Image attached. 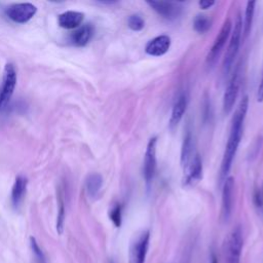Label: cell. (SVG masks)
<instances>
[{"instance_id":"cell-1","label":"cell","mask_w":263,"mask_h":263,"mask_svg":"<svg viewBox=\"0 0 263 263\" xmlns=\"http://www.w3.org/2000/svg\"><path fill=\"white\" fill-rule=\"evenodd\" d=\"M248 108H249V98L248 96H245L239 101L231 119L229 137L225 146V150H224L221 165H220V172H219L220 184H223V182L228 177V174L231 170L233 159L236 155L238 146L241 141V137L243 133V123L247 116Z\"/></svg>"},{"instance_id":"cell-2","label":"cell","mask_w":263,"mask_h":263,"mask_svg":"<svg viewBox=\"0 0 263 263\" xmlns=\"http://www.w3.org/2000/svg\"><path fill=\"white\" fill-rule=\"evenodd\" d=\"M242 38V18L241 15L238 13L236 16V20L234 22V25H232L231 34L228 41V46L226 48L224 59H223V65H222V73L224 76L228 75L230 70L232 69L233 63L237 57L240 42Z\"/></svg>"},{"instance_id":"cell-3","label":"cell","mask_w":263,"mask_h":263,"mask_svg":"<svg viewBox=\"0 0 263 263\" xmlns=\"http://www.w3.org/2000/svg\"><path fill=\"white\" fill-rule=\"evenodd\" d=\"M243 247L242 229L239 225L234 227L224 242V263H240Z\"/></svg>"},{"instance_id":"cell-4","label":"cell","mask_w":263,"mask_h":263,"mask_svg":"<svg viewBox=\"0 0 263 263\" xmlns=\"http://www.w3.org/2000/svg\"><path fill=\"white\" fill-rule=\"evenodd\" d=\"M231 30H232L231 20L226 18L224 21L219 33L217 34V36L214 40V43H213V45H212V47H211V49H210V51L206 55L205 65L209 69L213 68L216 65L224 46L226 45V42H228V40H229Z\"/></svg>"},{"instance_id":"cell-5","label":"cell","mask_w":263,"mask_h":263,"mask_svg":"<svg viewBox=\"0 0 263 263\" xmlns=\"http://www.w3.org/2000/svg\"><path fill=\"white\" fill-rule=\"evenodd\" d=\"M150 232L142 230L135 235L128 248V263H145L149 250Z\"/></svg>"},{"instance_id":"cell-6","label":"cell","mask_w":263,"mask_h":263,"mask_svg":"<svg viewBox=\"0 0 263 263\" xmlns=\"http://www.w3.org/2000/svg\"><path fill=\"white\" fill-rule=\"evenodd\" d=\"M156 137H152L149 139L143 161V177L146 183V186L149 188L155 178L156 168H157V160H156Z\"/></svg>"},{"instance_id":"cell-7","label":"cell","mask_w":263,"mask_h":263,"mask_svg":"<svg viewBox=\"0 0 263 263\" xmlns=\"http://www.w3.org/2000/svg\"><path fill=\"white\" fill-rule=\"evenodd\" d=\"M16 71L12 64L7 63L4 67L3 71V79H2V86L0 89V110H3L8 105L15 85H16Z\"/></svg>"},{"instance_id":"cell-8","label":"cell","mask_w":263,"mask_h":263,"mask_svg":"<svg viewBox=\"0 0 263 263\" xmlns=\"http://www.w3.org/2000/svg\"><path fill=\"white\" fill-rule=\"evenodd\" d=\"M146 3L153 9L158 15L167 20L175 21L181 16L183 13V6L180 2L175 1H157V0H147Z\"/></svg>"},{"instance_id":"cell-9","label":"cell","mask_w":263,"mask_h":263,"mask_svg":"<svg viewBox=\"0 0 263 263\" xmlns=\"http://www.w3.org/2000/svg\"><path fill=\"white\" fill-rule=\"evenodd\" d=\"M239 85H240V73H239V67H236L227 83V86L223 95L222 106H223V112L225 114H229L232 111L238 96Z\"/></svg>"},{"instance_id":"cell-10","label":"cell","mask_w":263,"mask_h":263,"mask_svg":"<svg viewBox=\"0 0 263 263\" xmlns=\"http://www.w3.org/2000/svg\"><path fill=\"white\" fill-rule=\"evenodd\" d=\"M222 187V201H221V219L223 222H228L232 210L234 199V179L228 176L223 182Z\"/></svg>"},{"instance_id":"cell-11","label":"cell","mask_w":263,"mask_h":263,"mask_svg":"<svg viewBox=\"0 0 263 263\" xmlns=\"http://www.w3.org/2000/svg\"><path fill=\"white\" fill-rule=\"evenodd\" d=\"M6 15L17 24H25L29 22L37 12V7L29 2L16 3L7 7Z\"/></svg>"},{"instance_id":"cell-12","label":"cell","mask_w":263,"mask_h":263,"mask_svg":"<svg viewBox=\"0 0 263 263\" xmlns=\"http://www.w3.org/2000/svg\"><path fill=\"white\" fill-rule=\"evenodd\" d=\"M202 179V161L199 154H195L188 165L184 168L182 179L183 187L195 186Z\"/></svg>"},{"instance_id":"cell-13","label":"cell","mask_w":263,"mask_h":263,"mask_svg":"<svg viewBox=\"0 0 263 263\" xmlns=\"http://www.w3.org/2000/svg\"><path fill=\"white\" fill-rule=\"evenodd\" d=\"M171 44L172 40L168 35H159L147 42L145 45V52L151 57H161L168 51Z\"/></svg>"},{"instance_id":"cell-14","label":"cell","mask_w":263,"mask_h":263,"mask_svg":"<svg viewBox=\"0 0 263 263\" xmlns=\"http://www.w3.org/2000/svg\"><path fill=\"white\" fill-rule=\"evenodd\" d=\"M187 104H188V100L186 95L185 93L179 95L173 105L170 120H168V126L171 129H174L182 120L187 109Z\"/></svg>"},{"instance_id":"cell-15","label":"cell","mask_w":263,"mask_h":263,"mask_svg":"<svg viewBox=\"0 0 263 263\" xmlns=\"http://www.w3.org/2000/svg\"><path fill=\"white\" fill-rule=\"evenodd\" d=\"M196 153L194 152V138L192 130L188 128L184 135L182 148H181V156H180V163L183 170L188 165L191 159L194 157Z\"/></svg>"},{"instance_id":"cell-16","label":"cell","mask_w":263,"mask_h":263,"mask_svg":"<svg viewBox=\"0 0 263 263\" xmlns=\"http://www.w3.org/2000/svg\"><path fill=\"white\" fill-rule=\"evenodd\" d=\"M83 21V13L79 11H66L59 15L58 23L64 29H75L80 26Z\"/></svg>"},{"instance_id":"cell-17","label":"cell","mask_w":263,"mask_h":263,"mask_svg":"<svg viewBox=\"0 0 263 263\" xmlns=\"http://www.w3.org/2000/svg\"><path fill=\"white\" fill-rule=\"evenodd\" d=\"M27 178L24 176H17L14 180L12 189H11V203L14 209L18 208L21 202L24 199L27 189Z\"/></svg>"},{"instance_id":"cell-18","label":"cell","mask_w":263,"mask_h":263,"mask_svg":"<svg viewBox=\"0 0 263 263\" xmlns=\"http://www.w3.org/2000/svg\"><path fill=\"white\" fill-rule=\"evenodd\" d=\"M93 35V27L89 24H85L79 27L71 35V41L76 46H85Z\"/></svg>"},{"instance_id":"cell-19","label":"cell","mask_w":263,"mask_h":263,"mask_svg":"<svg viewBox=\"0 0 263 263\" xmlns=\"http://www.w3.org/2000/svg\"><path fill=\"white\" fill-rule=\"evenodd\" d=\"M102 185H103V178L100 174L93 173L88 175L85 180V189H86L87 195L90 198L97 197L102 188Z\"/></svg>"},{"instance_id":"cell-20","label":"cell","mask_w":263,"mask_h":263,"mask_svg":"<svg viewBox=\"0 0 263 263\" xmlns=\"http://www.w3.org/2000/svg\"><path fill=\"white\" fill-rule=\"evenodd\" d=\"M255 5L256 1H248L245 11V18L242 22V37L247 38L252 30L254 14H255Z\"/></svg>"},{"instance_id":"cell-21","label":"cell","mask_w":263,"mask_h":263,"mask_svg":"<svg viewBox=\"0 0 263 263\" xmlns=\"http://www.w3.org/2000/svg\"><path fill=\"white\" fill-rule=\"evenodd\" d=\"M211 27H212V22L206 15L198 14L193 20V29L199 34L206 33L211 29Z\"/></svg>"},{"instance_id":"cell-22","label":"cell","mask_w":263,"mask_h":263,"mask_svg":"<svg viewBox=\"0 0 263 263\" xmlns=\"http://www.w3.org/2000/svg\"><path fill=\"white\" fill-rule=\"evenodd\" d=\"M109 219L115 227H120L122 222V206L120 203H114L109 210Z\"/></svg>"},{"instance_id":"cell-23","label":"cell","mask_w":263,"mask_h":263,"mask_svg":"<svg viewBox=\"0 0 263 263\" xmlns=\"http://www.w3.org/2000/svg\"><path fill=\"white\" fill-rule=\"evenodd\" d=\"M30 247H31V251H32L35 263H47L42 249L39 247L37 240L33 236L30 237Z\"/></svg>"},{"instance_id":"cell-24","label":"cell","mask_w":263,"mask_h":263,"mask_svg":"<svg viewBox=\"0 0 263 263\" xmlns=\"http://www.w3.org/2000/svg\"><path fill=\"white\" fill-rule=\"evenodd\" d=\"M65 215H66V208H65V200L63 194H59V211L57 217V230L59 233L63 232L64 229V222H65Z\"/></svg>"},{"instance_id":"cell-25","label":"cell","mask_w":263,"mask_h":263,"mask_svg":"<svg viewBox=\"0 0 263 263\" xmlns=\"http://www.w3.org/2000/svg\"><path fill=\"white\" fill-rule=\"evenodd\" d=\"M127 26L130 30H133L135 32H139V31L143 30V28L145 26V21L140 14H137V13L130 14L127 17Z\"/></svg>"},{"instance_id":"cell-26","label":"cell","mask_w":263,"mask_h":263,"mask_svg":"<svg viewBox=\"0 0 263 263\" xmlns=\"http://www.w3.org/2000/svg\"><path fill=\"white\" fill-rule=\"evenodd\" d=\"M253 201H254V204L255 206L263 212V185L261 188H257L254 192V195H253Z\"/></svg>"},{"instance_id":"cell-27","label":"cell","mask_w":263,"mask_h":263,"mask_svg":"<svg viewBox=\"0 0 263 263\" xmlns=\"http://www.w3.org/2000/svg\"><path fill=\"white\" fill-rule=\"evenodd\" d=\"M257 101H258L259 103H262V102H263V71H262L260 83H259L258 89H257Z\"/></svg>"},{"instance_id":"cell-28","label":"cell","mask_w":263,"mask_h":263,"mask_svg":"<svg viewBox=\"0 0 263 263\" xmlns=\"http://www.w3.org/2000/svg\"><path fill=\"white\" fill-rule=\"evenodd\" d=\"M215 4V1L213 0H200L198 2V5L201 9H209Z\"/></svg>"},{"instance_id":"cell-29","label":"cell","mask_w":263,"mask_h":263,"mask_svg":"<svg viewBox=\"0 0 263 263\" xmlns=\"http://www.w3.org/2000/svg\"><path fill=\"white\" fill-rule=\"evenodd\" d=\"M210 263H218V260H217V258H216V256H215L214 254L211 256V260H210Z\"/></svg>"},{"instance_id":"cell-30","label":"cell","mask_w":263,"mask_h":263,"mask_svg":"<svg viewBox=\"0 0 263 263\" xmlns=\"http://www.w3.org/2000/svg\"><path fill=\"white\" fill-rule=\"evenodd\" d=\"M110 263H113V262H110Z\"/></svg>"}]
</instances>
